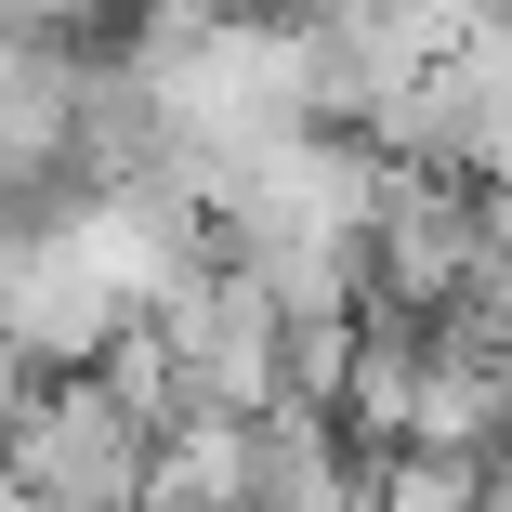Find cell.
<instances>
[{"label": "cell", "instance_id": "1", "mask_svg": "<svg viewBox=\"0 0 512 512\" xmlns=\"http://www.w3.org/2000/svg\"><path fill=\"white\" fill-rule=\"evenodd\" d=\"M0 460H14V486L53 499V512H145L158 434H145L92 368H53V381L27 394V421L0 434Z\"/></svg>", "mask_w": 512, "mask_h": 512}, {"label": "cell", "instance_id": "2", "mask_svg": "<svg viewBox=\"0 0 512 512\" xmlns=\"http://www.w3.org/2000/svg\"><path fill=\"white\" fill-rule=\"evenodd\" d=\"M368 486H381V460L342 421H316V407H263V421H250L237 512H368Z\"/></svg>", "mask_w": 512, "mask_h": 512}]
</instances>
